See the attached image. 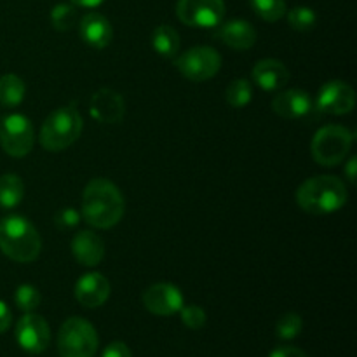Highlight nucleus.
<instances>
[{
    "label": "nucleus",
    "mask_w": 357,
    "mask_h": 357,
    "mask_svg": "<svg viewBox=\"0 0 357 357\" xmlns=\"http://www.w3.org/2000/svg\"><path fill=\"white\" fill-rule=\"evenodd\" d=\"M82 216L94 229H112L124 216V197L112 181L96 178L82 195Z\"/></svg>",
    "instance_id": "f257e3e1"
},
{
    "label": "nucleus",
    "mask_w": 357,
    "mask_h": 357,
    "mask_svg": "<svg viewBox=\"0 0 357 357\" xmlns=\"http://www.w3.org/2000/svg\"><path fill=\"white\" fill-rule=\"evenodd\" d=\"M296 202L310 215H330L347 202V188L337 176H312L303 181L296 190Z\"/></svg>",
    "instance_id": "f03ea898"
},
{
    "label": "nucleus",
    "mask_w": 357,
    "mask_h": 357,
    "mask_svg": "<svg viewBox=\"0 0 357 357\" xmlns=\"http://www.w3.org/2000/svg\"><path fill=\"white\" fill-rule=\"evenodd\" d=\"M40 236L26 218L13 215L0 222V250L10 260L30 264L40 255Z\"/></svg>",
    "instance_id": "7ed1b4c3"
},
{
    "label": "nucleus",
    "mask_w": 357,
    "mask_h": 357,
    "mask_svg": "<svg viewBox=\"0 0 357 357\" xmlns=\"http://www.w3.org/2000/svg\"><path fill=\"white\" fill-rule=\"evenodd\" d=\"M82 117L73 107H61L52 112L40 129V145L49 152H61L79 139Z\"/></svg>",
    "instance_id": "20e7f679"
},
{
    "label": "nucleus",
    "mask_w": 357,
    "mask_h": 357,
    "mask_svg": "<svg viewBox=\"0 0 357 357\" xmlns=\"http://www.w3.org/2000/svg\"><path fill=\"white\" fill-rule=\"evenodd\" d=\"M98 344L96 330L82 317H70L59 328L58 351L61 357H93Z\"/></svg>",
    "instance_id": "39448f33"
},
{
    "label": "nucleus",
    "mask_w": 357,
    "mask_h": 357,
    "mask_svg": "<svg viewBox=\"0 0 357 357\" xmlns=\"http://www.w3.org/2000/svg\"><path fill=\"white\" fill-rule=\"evenodd\" d=\"M352 139L354 136L344 126H326L319 129L310 143L314 160L326 167L338 166L351 152Z\"/></svg>",
    "instance_id": "423d86ee"
},
{
    "label": "nucleus",
    "mask_w": 357,
    "mask_h": 357,
    "mask_svg": "<svg viewBox=\"0 0 357 357\" xmlns=\"http://www.w3.org/2000/svg\"><path fill=\"white\" fill-rule=\"evenodd\" d=\"M35 135L30 119L23 114H10L0 122V145L10 157H24L33 149Z\"/></svg>",
    "instance_id": "0eeeda50"
},
{
    "label": "nucleus",
    "mask_w": 357,
    "mask_h": 357,
    "mask_svg": "<svg viewBox=\"0 0 357 357\" xmlns=\"http://www.w3.org/2000/svg\"><path fill=\"white\" fill-rule=\"evenodd\" d=\"M222 66V58L213 47L188 49L176 59V68L180 70L185 79L192 82H204V80L213 79L220 72Z\"/></svg>",
    "instance_id": "6e6552de"
},
{
    "label": "nucleus",
    "mask_w": 357,
    "mask_h": 357,
    "mask_svg": "<svg viewBox=\"0 0 357 357\" xmlns=\"http://www.w3.org/2000/svg\"><path fill=\"white\" fill-rule=\"evenodd\" d=\"M176 14L187 26L215 28L225 16V3L223 0H180Z\"/></svg>",
    "instance_id": "1a4fd4ad"
},
{
    "label": "nucleus",
    "mask_w": 357,
    "mask_h": 357,
    "mask_svg": "<svg viewBox=\"0 0 357 357\" xmlns=\"http://www.w3.org/2000/svg\"><path fill=\"white\" fill-rule=\"evenodd\" d=\"M317 112L330 115H344L356 107L354 89L344 80H330L319 89L316 98Z\"/></svg>",
    "instance_id": "9d476101"
},
{
    "label": "nucleus",
    "mask_w": 357,
    "mask_h": 357,
    "mask_svg": "<svg viewBox=\"0 0 357 357\" xmlns=\"http://www.w3.org/2000/svg\"><path fill=\"white\" fill-rule=\"evenodd\" d=\"M16 340L28 354H40L47 349L51 340V330L44 317L26 312L16 324Z\"/></svg>",
    "instance_id": "9b49d317"
},
{
    "label": "nucleus",
    "mask_w": 357,
    "mask_h": 357,
    "mask_svg": "<svg viewBox=\"0 0 357 357\" xmlns=\"http://www.w3.org/2000/svg\"><path fill=\"white\" fill-rule=\"evenodd\" d=\"M183 295L180 288L169 282H157L143 293V305L155 316H174L183 307Z\"/></svg>",
    "instance_id": "f8f14e48"
},
{
    "label": "nucleus",
    "mask_w": 357,
    "mask_h": 357,
    "mask_svg": "<svg viewBox=\"0 0 357 357\" xmlns=\"http://www.w3.org/2000/svg\"><path fill=\"white\" fill-rule=\"evenodd\" d=\"M272 110L282 119L298 121V119H309L317 112L312 96L307 91L288 89L275 94L272 100Z\"/></svg>",
    "instance_id": "ddd939ff"
},
{
    "label": "nucleus",
    "mask_w": 357,
    "mask_h": 357,
    "mask_svg": "<svg viewBox=\"0 0 357 357\" xmlns=\"http://www.w3.org/2000/svg\"><path fill=\"white\" fill-rule=\"evenodd\" d=\"M91 117L101 124H117L126 112L124 98L114 89H100L91 98Z\"/></svg>",
    "instance_id": "4468645a"
},
{
    "label": "nucleus",
    "mask_w": 357,
    "mask_h": 357,
    "mask_svg": "<svg viewBox=\"0 0 357 357\" xmlns=\"http://www.w3.org/2000/svg\"><path fill=\"white\" fill-rule=\"evenodd\" d=\"M110 296V282L100 272L84 274L75 284V298L86 309L101 307Z\"/></svg>",
    "instance_id": "2eb2a0df"
},
{
    "label": "nucleus",
    "mask_w": 357,
    "mask_h": 357,
    "mask_svg": "<svg viewBox=\"0 0 357 357\" xmlns=\"http://www.w3.org/2000/svg\"><path fill=\"white\" fill-rule=\"evenodd\" d=\"M79 33L82 40L94 49L107 47L114 37L110 21L98 13H89L80 20Z\"/></svg>",
    "instance_id": "dca6fc26"
},
{
    "label": "nucleus",
    "mask_w": 357,
    "mask_h": 357,
    "mask_svg": "<svg viewBox=\"0 0 357 357\" xmlns=\"http://www.w3.org/2000/svg\"><path fill=\"white\" fill-rule=\"evenodd\" d=\"M216 37L236 51H246L257 42V30L244 20H232L223 23L216 31Z\"/></svg>",
    "instance_id": "f3484780"
},
{
    "label": "nucleus",
    "mask_w": 357,
    "mask_h": 357,
    "mask_svg": "<svg viewBox=\"0 0 357 357\" xmlns=\"http://www.w3.org/2000/svg\"><path fill=\"white\" fill-rule=\"evenodd\" d=\"M253 80L267 93H274L284 87L289 80V72L278 59H261L253 68Z\"/></svg>",
    "instance_id": "a211bd4d"
},
{
    "label": "nucleus",
    "mask_w": 357,
    "mask_h": 357,
    "mask_svg": "<svg viewBox=\"0 0 357 357\" xmlns=\"http://www.w3.org/2000/svg\"><path fill=\"white\" fill-rule=\"evenodd\" d=\"M72 253L80 265L96 267L105 257V244L96 234L84 230V232H79L73 237Z\"/></svg>",
    "instance_id": "6ab92c4d"
},
{
    "label": "nucleus",
    "mask_w": 357,
    "mask_h": 357,
    "mask_svg": "<svg viewBox=\"0 0 357 357\" xmlns=\"http://www.w3.org/2000/svg\"><path fill=\"white\" fill-rule=\"evenodd\" d=\"M152 47L162 58H174L180 51V35L169 24H160L152 33Z\"/></svg>",
    "instance_id": "aec40b11"
},
{
    "label": "nucleus",
    "mask_w": 357,
    "mask_h": 357,
    "mask_svg": "<svg viewBox=\"0 0 357 357\" xmlns=\"http://www.w3.org/2000/svg\"><path fill=\"white\" fill-rule=\"evenodd\" d=\"M24 185L17 174H3L0 176V208L13 209L23 201Z\"/></svg>",
    "instance_id": "412c9836"
},
{
    "label": "nucleus",
    "mask_w": 357,
    "mask_h": 357,
    "mask_svg": "<svg viewBox=\"0 0 357 357\" xmlns=\"http://www.w3.org/2000/svg\"><path fill=\"white\" fill-rule=\"evenodd\" d=\"M26 87L24 82L14 73L0 77V105L6 108L17 107L24 100Z\"/></svg>",
    "instance_id": "4be33fe9"
},
{
    "label": "nucleus",
    "mask_w": 357,
    "mask_h": 357,
    "mask_svg": "<svg viewBox=\"0 0 357 357\" xmlns=\"http://www.w3.org/2000/svg\"><path fill=\"white\" fill-rule=\"evenodd\" d=\"M225 98L232 108H244L253 98V87L246 79H236L227 87Z\"/></svg>",
    "instance_id": "5701e85b"
},
{
    "label": "nucleus",
    "mask_w": 357,
    "mask_h": 357,
    "mask_svg": "<svg viewBox=\"0 0 357 357\" xmlns=\"http://www.w3.org/2000/svg\"><path fill=\"white\" fill-rule=\"evenodd\" d=\"M251 7L261 20L274 23L286 14V0H250Z\"/></svg>",
    "instance_id": "b1692460"
},
{
    "label": "nucleus",
    "mask_w": 357,
    "mask_h": 357,
    "mask_svg": "<svg viewBox=\"0 0 357 357\" xmlns=\"http://www.w3.org/2000/svg\"><path fill=\"white\" fill-rule=\"evenodd\" d=\"M77 21H79L77 9L73 6H70V3H58V6L52 7L51 23L58 31L72 30L77 24Z\"/></svg>",
    "instance_id": "393cba45"
},
{
    "label": "nucleus",
    "mask_w": 357,
    "mask_h": 357,
    "mask_svg": "<svg viewBox=\"0 0 357 357\" xmlns=\"http://www.w3.org/2000/svg\"><path fill=\"white\" fill-rule=\"evenodd\" d=\"M317 14L314 9L305 6H298L288 13V23L296 31H309L316 26Z\"/></svg>",
    "instance_id": "a878e982"
},
{
    "label": "nucleus",
    "mask_w": 357,
    "mask_h": 357,
    "mask_svg": "<svg viewBox=\"0 0 357 357\" xmlns=\"http://www.w3.org/2000/svg\"><path fill=\"white\" fill-rule=\"evenodd\" d=\"M303 330V319L295 312H288L275 324V335L281 340H293L298 337Z\"/></svg>",
    "instance_id": "bb28decb"
},
{
    "label": "nucleus",
    "mask_w": 357,
    "mask_h": 357,
    "mask_svg": "<svg viewBox=\"0 0 357 357\" xmlns=\"http://www.w3.org/2000/svg\"><path fill=\"white\" fill-rule=\"evenodd\" d=\"M40 293L31 284H21L16 289V295H14V302H16L17 309L23 310V312H31V310L37 309L40 305Z\"/></svg>",
    "instance_id": "cd10ccee"
},
{
    "label": "nucleus",
    "mask_w": 357,
    "mask_h": 357,
    "mask_svg": "<svg viewBox=\"0 0 357 357\" xmlns=\"http://www.w3.org/2000/svg\"><path fill=\"white\" fill-rule=\"evenodd\" d=\"M180 316L185 326L190 328V330H201L206 324V312L197 305H183L180 310Z\"/></svg>",
    "instance_id": "c85d7f7f"
},
{
    "label": "nucleus",
    "mask_w": 357,
    "mask_h": 357,
    "mask_svg": "<svg viewBox=\"0 0 357 357\" xmlns=\"http://www.w3.org/2000/svg\"><path fill=\"white\" fill-rule=\"evenodd\" d=\"M79 223H80V215L79 211L73 208L59 209L54 216V225L58 227L59 230H72L75 229Z\"/></svg>",
    "instance_id": "c756f323"
},
{
    "label": "nucleus",
    "mask_w": 357,
    "mask_h": 357,
    "mask_svg": "<svg viewBox=\"0 0 357 357\" xmlns=\"http://www.w3.org/2000/svg\"><path fill=\"white\" fill-rule=\"evenodd\" d=\"M101 357H132V354L128 345L122 344V342H114L105 349Z\"/></svg>",
    "instance_id": "7c9ffc66"
},
{
    "label": "nucleus",
    "mask_w": 357,
    "mask_h": 357,
    "mask_svg": "<svg viewBox=\"0 0 357 357\" xmlns=\"http://www.w3.org/2000/svg\"><path fill=\"white\" fill-rule=\"evenodd\" d=\"M268 357H309L302 349H296V347H278L271 352Z\"/></svg>",
    "instance_id": "2f4dec72"
},
{
    "label": "nucleus",
    "mask_w": 357,
    "mask_h": 357,
    "mask_svg": "<svg viewBox=\"0 0 357 357\" xmlns=\"http://www.w3.org/2000/svg\"><path fill=\"white\" fill-rule=\"evenodd\" d=\"M10 319H13V316H10L9 307L0 300V333H3L10 326Z\"/></svg>",
    "instance_id": "473e14b6"
},
{
    "label": "nucleus",
    "mask_w": 357,
    "mask_h": 357,
    "mask_svg": "<svg viewBox=\"0 0 357 357\" xmlns=\"http://www.w3.org/2000/svg\"><path fill=\"white\" fill-rule=\"evenodd\" d=\"M356 166H357V157H352V159L347 162V166H345V174H347L351 183H356Z\"/></svg>",
    "instance_id": "72a5a7b5"
},
{
    "label": "nucleus",
    "mask_w": 357,
    "mask_h": 357,
    "mask_svg": "<svg viewBox=\"0 0 357 357\" xmlns=\"http://www.w3.org/2000/svg\"><path fill=\"white\" fill-rule=\"evenodd\" d=\"M75 6L79 7H98L105 2V0H72Z\"/></svg>",
    "instance_id": "f704fd0d"
}]
</instances>
